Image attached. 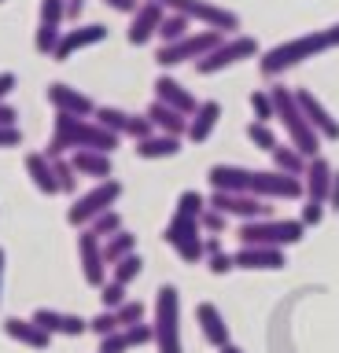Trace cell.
Masks as SVG:
<instances>
[{"label": "cell", "instance_id": "6da1fadb", "mask_svg": "<svg viewBox=\"0 0 339 353\" xmlns=\"http://www.w3.org/2000/svg\"><path fill=\"white\" fill-rule=\"evenodd\" d=\"M332 48H339V22L336 26L310 30V33H299V37H291V41L273 44L269 52L258 55V70H262V77H280V74L295 70L299 63L317 59V55H325Z\"/></svg>", "mask_w": 339, "mask_h": 353}, {"label": "cell", "instance_id": "7a4b0ae2", "mask_svg": "<svg viewBox=\"0 0 339 353\" xmlns=\"http://www.w3.org/2000/svg\"><path fill=\"white\" fill-rule=\"evenodd\" d=\"M118 132H111L107 125H100L96 118H78V114H63L56 110V129H52V140L45 154L48 159H59V154H74V151H107L111 154L118 148Z\"/></svg>", "mask_w": 339, "mask_h": 353}, {"label": "cell", "instance_id": "3957f363", "mask_svg": "<svg viewBox=\"0 0 339 353\" xmlns=\"http://www.w3.org/2000/svg\"><path fill=\"white\" fill-rule=\"evenodd\" d=\"M273 107H277V121L284 125V137H288L291 148H299L306 159H317L321 154V132L310 125V118L302 114L299 107V96L295 88H284V85H273Z\"/></svg>", "mask_w": 339, "mask_h": 353}, {"label": "cell", "instance_id": "277c9868", "mask_svg": "<svg viewBox=\"0 0 339 353\" xmlns=\"http://www.w3.org/2000/svg\"><path fill=\"white\" fill-rule=\"evenodd\" d=\"M240 243H251V247H295L306 236L302 221L291 217H258V221H240Z\"/></svg>", "mask_w": 339, "mask_h": 353}, {"label": "cell", "instance_id": "5b68a950", "mask_svg": "<svg viewBox=\"0 0 339 353\" xmlns=\"http://www.w3.org/2000/svg\"><path fill=\"white\" fill-rule=\"evenodd\" d=\"M155 350L159 353H184L181 346V294L173 283H162L155 291Z\"/></svg>", "mask_w": 339, "mask_h": 353}, {"label": "cell", "instance_id": "8992f818", "mask_svg": "<svg viewBox=\"0 0 339 353\" xmlns=\"http://www.w3.org/2000/svg\"><path fill=\"white\" fill-rule=\"evenodd\" d=\"M162 239L173 247V254L184 261V265H200L206 261V247H203V225L200 217L192 214H181V210H173L166 232H162Z\"/></svg>", "mask_w": 339, "mask_h": 353}, {"label": "cell", "instance_id": "52a82bcc", "mask_svg": "<svg viewBox=\"0 0 339 353\" xmlns=\"http://www.w3.org/2000/svg\"><path fill=\"white\" fill-rule=\"evenodd\" d=\"M118 199H122V184H118L115 176H111V181H96L85 195L74 199V206L67 210V225H74V228H89L96 217L107 214V210L118 203Z\"/></svg>", "mask_w": 339, "mask_h": 353}, {"label": "cell", "instance_id": "ba28073f", "mask_svg": "<svg viewBox=\"0 0 339 353\" xmlns=\"http://www.w3.org/2000/svg\"><path fill=\"white\" fill-rule=\"evenodd\" d=\"M222 41H225L222 30H195V33H188V37H181L173 44H162V48L155 52V63L162 66V70L181 66V63H195V59H203L206 52H214Z\"/></svg>", "mask_w": 339, "mask_h": 353}, {"label": "cell", "instance_id": "9c48e42d", "mask_svg": "<svg viewBox=\"0 0 339 353\" xmlns=\"http://www.w3.org/2000/svg\"><path fill=\"white\" fill-rule=\"evenodd\" d=\"M258 55H262L258 41L236 33V37H225L214 52H206L203 59H195V74L211 77V74H222V70H229V66H236V63H244V59H258Z\"/></svg>", "mask_w": 339, "mask_h": 353}, {"label": "cell", "instance_id": "30bf717a", "mask_svg": "<svg viewBox=\"0 0 339 353\" xmlns=\"http://www.w3.org/2000/svg\"><path fill=\"white\" fill-rule=\"evenodd\" d=\"M155 4H162L166 11H181V15H188L195 22H203L206 30H240V15L236 11H229L222 4H214V0H155Z\"/></svg>", "mask_w": 339, "mask_h": 353}, {"label": "cell", "instance_id": "8fae6325", "mask_svg": "<svg viewBox=\"0 0 339 353\" xmlns=\"http://www.w3.org/2000/svg\"><path fill=\"white\" fill-rule=\"evenodd\" d=\"M247 192L258 195V199H302L306 184H302V176H291V173H280V170H255Z\"/></svg>", "mask_w": 339, "mask_h": 353}, {"label": "cell", "instance_id": "7c38bea8", "mask_svg": "<svg viewBox=\"0 0 339 353\" xmlns=\"http://www.w3.org/2000/svg\"><path fill=\"white\" fill-rule=\"evenodd\" d=\"M214 210H222V214L236 217V221H258V217H273V206L269 199H258L251 192H214L206 199Z\"/></svg>", "mask_w": 339, "mask_h": 353}, {"label": "cell", "instance_id": "4fadbf2b", "mask_svg": "<svg viewBox=\"0 0 339 353\" xmlns=\"http://www.w3.org/2000/svg\"><path fill=\"white\" fill-rule=\"evenodd\" d=\"M78 265H81V276L89 287H100L107 283V258H104V239L96 236L93 228H81L78 232Z\"/></svg>", "mask_w": 339, "mask_h": 353}, {"label": "cell", "instance_id": "5bb4252c", "mask_svg": "<svg viewBox=\"0 0 339 353\" xmlns=\"http://www.w3.org/2000/svg\"><path fill=\"white\" fill-rule=\"evenodd\" d=\"M162 19H166V8L155 4V0H144L133 15H129V30H126V41L129 44H148L151 37H159V26H162Z\"/></svg>", "mask_w": 339, "mask_h": 353}, {"label": "cell", "instance_id": "9a60e30c", "mask_svg": "<svg viewBox=\"0 0 339 353\" xmlns=\"http://www.w3.org/2000/svg\"><path fill=\"white\" fill-rule=\"evenodd\" d=\"M100 41H107V26H100V22H85V26L78 30H63V37H59V48L52 59L56 63H67L70 55H78L85 48H96Z\"/></svg>", "mask_w": 339, "mask_h": 353}, {"label": "cell", "instance_id": "2e32d148", "mask_svg": "<svg viewBox=\"0 0 339 353\" xmlns=\"http://www.w3.org/2000/svg\"><path fill=\"white\" fill-rule=\"evenodd\" d=\"M233 258H236V269H247V272H277L288 265L280 247H251V243H240Z\"/></svg>", "mask_w": 339, "mask_h": 353}, {"label": "cell", "instance_id": "e0dca14e", "mask_svg": "<svg viewBox=\"0 0 339 353\" xmlns=\"http://www.w3.org/2000/svg\"><path fill=\"white\" fill-rule=\"evenodd\" d=\"M45 96H48V103L56 110H63V114H78V118H93L96 114L93 96H85V92H78V88H70L63 81H52L45 88Z\"/></svg>", "mask_w": 339, "mask_h": 353}, {"label": "cell", "instance_id": "ac0fdd59", "mask_svg": "<svg viewBox=\"0 0 339 353\" xmlns=\"http://www.w3.org/2000/svg\"><path fill=\"white\" fill-rule=\"evenodd\" d=\"M295 96H299V107H302V114L310 118V125L321 132V140H339V118L332 110H328L310 88H295Z\"/></svg>", "mask_w": 339, "mask_h": 353}, {"label": "cell", "instance_id": "d6986e66", "mask_svg": "<svg viewBox=\"0 0 339 353\" xmlns=\"http://www.w3.org/2000/svg\"><path fill=\"white\" fill-rule=\"evenodd\" d=\"M4 335L19 342V346H30V350H48L52 346V331L48 327H41L34 316H8L4 320Z\"/></svg>", "mask_w": 339, "mask_h": 353}, {"label": "cell", "instance_id": "ffe728a7", "mask_svg": "<svg viewBox=\"0 0 339 353\" xmlns=\"http://www.w3.org/2000/svg\"><path fill=\"white\" fill-rule=\"evenodd\" d=\"M151 88H155V99H162L166 107L181 110V114H188V118L195 114V107H200V99H195V96L188 92V88H184V85L177 81V77H170V74H159Z\"/></svg>", "mask_w": 339, "mask_h": 353}, {"label": "cell", "instance_id": "44dd1931", "mask_svg": "<svg viewBox=\"0 0 339 353\" xmlns=\"http://www.w3.org/2000/svg\"><path fill=\"white\" fill-rule=\"evenodd\" d=\"M195 324H200V331H203V339L211 342L214 350H222V346H229V324H225V316H222V309H217L214 302H200L195 305Z\"/></svg>", "mask_w": 339, "mask_h": 353}, {"label": "cell", "instance_id": "7402d4cb", "mask_svg": "<svg viewBox=\"0 0 339 353\" xmlns=\"http://www.w3.org/2000/svg\"><path fill=\"white\" fill-rule=\"evenodd\" d=\"M34 320L41 327H48L52 335H63V339H78L89 331V320L85 316H74V313H59V309H37Z\"/></svg>", "mask_w": 339, "mask_h": 353}, {"label": "cell", "instance_id": "603a6c76", "mask_svg": "<svg viewBox=\"0 0 339 353\" xmlns=\"http://www.w3.org/2000/svg\"><path fill=\"white\" fill-rule=\"evenodd\" d=\"M332 176L336 170L328 165V159H310V165H306L302 173V184H306V199H313V203H325L328 206V192H332Z\"/></svg>", "mask_w": 339, "mask_h": 353}, {"label": "cell", "instance_id": "cb8c5ba5", "mask_svg": "<svg viewBox=\"0 0 339 353\" xmlns=\"http://www.w3.org/2000/svg\"><path fill=\"white\" fill-rule=\"evenodd\" d=\"M251 173H255V170H247V165L217 162V165H211L206 181H211L214 192H247V188H251Z\"/></svg>", "mask_w": 339, "mask_h": 353}, {"label": "cell", "instance_id": "d4e9b609", "mask_svg": "<svg viewBox=\"0 0 339 353\" xmlns=\"http://www.w3.org/2000/svg\"><path fill=\"white\" fill-rule=\"evenodd\" d=\"M217 121H222V103L217 99H203L200 107H195V114L188 118V137L192 143H203V140H211V132L217 129Z\"/></svg>", "mask_w": 339, "mask_h": 353}, {"label": "cell", "instance_id": "484cf974", "mask_svg": "<svg viewBox=\"0 0 339 353\" xmlns=\"http://www.w3.org/2000/svg\"><path fill=\"white\" fill-rule=\"evenodd\" d=\"M26 173H30V181H34V188L41 195H59L56 165H52V159L45 151H30L26 154Z\"/></svg>", "mask_w": 339, "mask_h": 353}, {"label": "cell", "instance_id": "4316f807", "mask_svg": "<svg viewBox=\"0 0 339 353\" xmlns=\"http://www.w3.org/2000/svg\"><path fill=\"white\" fill-rule=\"evenodd\" d=\"M144 114L151 118L155 132H170V137H184V132H188V114H181V110L166 107L162 99H151Z\"/></svg>", "mask_w": 339, "mask_h": 353}, {"label": "cell", "instance_id": "83f0119b", "mask_svg": "<svg viewBox=\"0 0 339 353\" xmlns=\"http://www.w3.org/2000/svg\"><path fill=\"white\" fill-rule=\"evenodd\" d=\"M70 162L81 176H93V181H111L115 176V165H111V154L107 151H74Z\"/></svg>", "mask_w": 339, "mask_h": 353}, {"label": "cell", "instance_id": "f1b7e54d", "mask_svg": "<svg viewBox=\"0 0 339 353\" xmlns=\"http://www.w3.org/2000/svg\"><path fill=\"white\" fill-rule=\"evenodd\" d=\"M181 151V137H170V132H151V137L137 140V154L148 162L155 159H173V154Z\"/></svg>", "mask_w": 339, "mask_h": 353}, {"label": "cell", "instance_id": "f546056e", "mask_svg": "<svg viewBox=\"0 0 339 353\" xmlns=\"http://www.w3.org/2000/svg\"><path fill=\"white\" fill-rule=\"evenodd\" d=\"M269 159H273V170L291 173V176H302L306 165H310V159H306L299 148H291V143H277V148L269 151Z\"/></svg>", "mask_w": 339, "mask_h": 353}, {"label": "cell", "instance_id": "4dcf8cb0", "mask_svg": "<svg viewBox=\"0 0 339 353\" xmlns=\"http://www.w3.org/2000/svg\"><path fill=\"white\" fill-rule=\"evenodd\" d=\"M129 254H137V236L133 232H115L111 239H104V258H107V265H115V261H122V258H129Z\"/></svg>", "mask_w": 339, "mask_h": 353}, {"label": "cell", "instance_id": "1f68e13d", "mask_svg": "<svg viewBox=\"0 0 339 353\" xmlns=\"http://www.w3.org/2000/svg\"><path fill=\"white\" fill-rule=\"evenodd\" d=\"M188 33H192V19L181 15V11H166V19H162V26H159V41L173 44V41L188 37Z\"/></svg>", "mask_w": 339, "mask_h": 353}, {"label": "cell", "instance_id": "d6a6232c", "mask_svg": "<svg viewBox=\"0 0 339 353\" xmlns=\"http://www.w3.org/2000/svg\"><path fill=\"white\" fill-rule=\"evenodd\" d=\"M100 125H107L111 132H118V137H129V125H133V114H126V110H118V107H96V114H93Z\"/></svg>", "mask_w": 339, "mask_h": 353}, {"label": "cell", "instance_id": "836d02e7", "mask_svg": "<svg viewBox=\"0 0 339 353\" xmlns=\"http://www.w3.org/2000/svg\"><path fill=\"white\" fill-rule=\"evenodd\" d=\"M59 37H63V30H59V26H52V22H37V33H34V52H37V55H56V48H59Z\"/></svg>", "mask_w": 339, "mask_h": 353}, {"label": "cell", "instance_id": "e575fe53", "mask_svg": "<svg viewBox=\"0 0 339 353\" xmlns=\"http://www.w3.org/2000/svg\"><path fill=\"white\" fill-rule=\"evenodd\" d=\"M52 165H56V181H59V195H74L78 192V170H74V162L67 159V154H59V159H52Z\"/></svg>", "mask_w": 339, "mask_h": 353}, {"label": "cell", "instance_id": "d590c367", "mask_svg": "<svg viewBox=\"0 0 339 353\" xmlns=\"http://www.w3.org/2000/svg\"><path fill=\"white\" fill-rule=\"evenodd\" d=\"M247 140L255 143L258 151H273L280 143L277 132H273V121H251V125H247Z\"/></svg>", "mask_w": 339, "mask_h": 353}, {"label": "cell", "instance_id": "8d00e7d4", "mask_svg": "<svg viewBox=\"0 0 339 353\" xmlns=\"http://www.w3.org/2000/svg\"><path fill=\"white\" fill-rule=\"evenodd\" d=\"M251 110H255V121H277V107H273L269 88H255L251 92Z\"/></svg>", "mask_w": 339, "mask_h": 353}, {"label": "cell", "instance_id": "74e56055", "mask_svg": "<svg viewBox=\"0 0 339 353\" xmlns=\"http://www.w3.org/2000/svg\"><path fill=\"white\" fill-rule=\"evenodd\" d=\"M111 269H115V280L129 287V283H133V280H137L140 272H144V261H140V254H129V258H122V261H115Z\"/></svg>", "mask_w": 339, "mask_h": 353}, {"label": "cell", "instance_id": "f35d334b", "mask_svg": "<svg viewBox=\"0 0 339 353\" xmlns=\"http://www.w3.org/2000/svg\"><path fill=\"white\" fill-rule=\"evenodd\" d=\"M89 228H93L100 239H111L115 232H122V214H118V210H107V214H100Z\"/></svg>", "mask_w": 339, "mask_h": 353}, {"label": "cell", "instance_id": "ab89813d", "mask_svg": "<svg viewBox=\"0 0 339 353\" xmlns=\"http://www.w3.org/2000/svg\"><path fill=\"white\" fill-rule=\"evenodd\" d=\"M122 327V320H118V313L115 309H104V313H96L93 320H89V331L96 339H104V335H111V331H118Z\"/></svg>", "mask_w": 339, "mask_h": 353}, {"label": "cell", "instance_id": "60d3db41", "mask_svg": "<svg viewBox=\"0 0 339 353\" xmlns=\"http://www.w3.org/2000/svg\"><path fill=\"white\" fill-rule=\"evenodd\" d=\"M200 225L206 236H222L225 225H229V214H222V210H214V206H206L203 214H200Z\"/></svg>", "mask_w": 339, "mask_h": 353}, {"label": "cell", "instance_id": "b9f144b4", "mask_svg": "<svg viewBox=\"0 0 339 353\" xmlns=\"http://www.w3.org/2000/svg\"><path fill=\"white\" fill-rule=\"evenodd\" d=\"M37 19L52 22V26H63V19H67V0H41Z\"/></svg>", "mask_w": 339, "mask_h": 353}, {"label": "cell", "instance_id": "7bdbcfd3", "mask_svg": "<svg viewBox=\"0 0 339 353\" xmlns=\"http://www.w3.org/2000/svg\"><path fill=\"white\" fill-rule=\"evenodd\" d=\"M206 206H211V203H206V199H203L200 192H192V188H188V192H181V195H177V210H181V214H192V217H200Z\"/></svg>", "mask_w": 339, "mask_h": 353}, {"label": "cell", "instance_id": "ee69618b", "mask_svg": "<svg viewBox=\"0 0 339 353\" xmlns=\"http://www.w3.org/2000/svg\"><path fill=\"white\" fill-rule=\"evenodd\" d=\"M126 350H133V346H129L126 327H118V331H111V335L100 339V350H96V353H126Z\"/></svg>", "mask_w": 339, "mask_h": 353}, {"label": "cell", "instance_id": "f6af8a7d", "mask_svg": "<svg viewBox=\"0 0 339 353\" xmlns=\"http://www.w3.org/2000/svg\"><path fill=\"white\" fill-rule=\"evenodd\" d=\"M100 302H104V309H118V305L126 302V283H118V280L104 283L100 287Z\"/></svg>", "mask_w": 339, "mask_h": 353}, {"label": "cell", "instance_id": "bcb514c9", "mask_svg": "<svg viewBox=\"0 0 339 353\" xmlns=\"http://www.w3.org/2000/svg\"><path fill=\"white\" fill-rule=\"evenodd\" d=\"M115 313H118V320H122V327H129V324H140V320H144V313H148V309L140 305V302H133V298H126V302L118 305Z\"/></svg>", "mask_w": 339, "mask_h": 353}, {"label": "cell", "instance_id": "7dc6e473", "mask_svg": "<svg viewBox=\"0 0 339 353\" xmlns=\"http://www.w3.org/2000/svg\"><path fill=\"white\" fill-rule=\"evenodd\" d=\"M206 269H211L214 276H229V272L236 269V258H233V254H225V250H217V254L206 258Z\"/></svg>", "mask_w": 339, "mask_h": 353}, {"label": "cell", "instance_id": "c3c4849f", "mask_svg": "<svg viewBox=\"0 0 339 353\" xmlns=\"http://www.w3.org/2000/svg\"><path fill=\"white\" fill-rule=\"evenodd\" d=\"M325 203H313V199H306V206H302V214H299V221H302V225L306 228H317V225H321V221H325Z\"/></svg>", "mask_w": 339, "mask_h": 353}, {"label": "cell", "instance_id": "681fc988", "mask_svg": "<svg viewBox=\"0 0 339 353\" xmlns=\"http://www.w3.org/2000/svg\"><path fill=\"white\" fill-rule=\"evenodd\" d=\"M23 143V129L19 125H0V148H19Z\"/></svg>", "mask_w": 339, "mask_h": 353}, {"label": "cell", "instance_id": "f907efd6", "mask_svg": "<svg viewBox=\"0 0 339 353\" xmlns=\"http://www.w3.org/2000/svg\"><path fill=\"white\" fill-rule=\"evenodd\" d=\"M15 85H19V77H15L12 70H4V74H0V103H4V99L15 92Z\"/></svg>", "mask_w": 339, "mask_h": 353}, {"label": "cell", "instance_id": "816d5d0a", "mask_svg": "<svg viewBox=\"0 0 339 353\" xmlns=\"http://www.w3.org/2000/svg\"><path fill=\"white\" fill-rule=\"evenodd\" d=\"M140 4H144V0H107V8H111V11H122V15H133Z\"/></svg>", "mask_w": 339, "mask_h": 353}, {"label": "cell", "instance_id": "f5cc1de1", "mask_svg": "<svg viewBox=\"0 0 339 353\" xmlns=\"http://www.w3.org/2000/svg\"><path fill=\"white\" fill-rule=\"evenodd\" d=\"M15 118H19V110L12 103H0V125H15Z\"/></svg>", "mask_w": 339, "mask_h": 353}, {"label": "cell", "instance_id": "db71d44e", "mask_svg": "<svg viewBox=\"0 0 339 353\" xmlns=\"http://www.w3.org/2000/svg\"><path fill=\"white\" fill-rule=\"evenodd\" d=\"M328 210H339V170L332 176V192H328Z\"/></svg>", "mask_w": 339, "mask_h": 353}, {"label": "cell", "instance_id": "11a10c76", "mask_svg": "<svg viewBox=\"0 0 339 353\" xmlns=\"http://www.w3.org/2000/svg\"><path fill=\"white\" fill-rule=\"evenodd\" d=\"M85 11V0H67V19H78Z\"/></svg>", "mask_w": 339, "mask_h": 353}, {"label": "cell", "instance_id": "9f6ffc18", "mask_svg": "<svg viewBox=\"0 0 339 353\" xmlns=\"http://www.w3.org/2000/svg\"><path fill=\"white\" fill-rule=\"evenodd\" d=\"M203 247H206V258H211V254L222 250V239H217V236H206V239H203Z\"/></svg>", "mask_w": 339, "mask_h": 353}, {"label": "cell", "instance_id": "6f0895ef", "mask_svg": "<svg viewBox=\"0 0 339 353\" xmlns=\"http://www.w3.org/2000/svg\"><path fill=\"white\" fill-rule=\"evenodd\" d=\"M217 353H244V350H240V346H233V342H229V346H222Z\"/></svg>", "mask_w": 339, "mask_h": 353}, {"label": "cell", "instance_id": "680465c9", "mask_svg": "<svg viewBox=\"0 0 339 353\" xmlns=\"http://www.w3.org/2000/svg\"><path fill=\"white\" fill-rule=\"evenodd\" d=\"M4 261H8V254L0 250V283H4Z\"/></svg>", "mask_w": 339, "mask_h": 353}, {"label": "cell", "instance_id": "91938a15", "mask_svg": "<svg viewBox=\"0 0 339 353\" xmlns=\"http://www.w3.org/2000/svg\"><path fill=\"white\" fill-rule=\"evenodd\" d=\"M0 4H4V0H0Z\"/></svg>", "mask_w": 339, "mask_h": 353}]
</instances>
